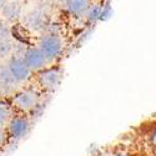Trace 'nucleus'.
<instances>
[{
  "instance_id": "obj_1",
  "label": "nucleus",
  "mask_w": 156,
  "mask_h": 156,
  "mask_svg": "<svg viewBox=\"0 0 156 156\" xmlns=\"http://www.w3.org/2000/svg\"><path fill=\"white\" fill-rule=\"evenodd\" d=\"M48 5H50V3L44 0V6H43V3L36 5L34 9H31L27 14L23 15V19L20 23L31 33L34 31V33L44 34L48 25L51 21L50 12H49L50 6H48Z\"/></svg>"
},
{
  "instance_id": "obj_2",
  "label": "nucleus",
  "mask_w": 156,
  "mask_h": 156,
  "mask_svg": "<svg viewBox=\"0 0 156 156\" xmlns=\"http://www.w3.org/2000/svg\"><path fill=\"white\" fill-rule=\"evenodd\" d=\"M40 91L36 89L27 87V89H20L11 95L10 104L12 106V110L20 112V114H27L29 115L34 110L37 109L40 105Z\"/></svg>"
},
{
  "instance_id": "obj_3",
  "label": "nucleus",
  "mask_w": 156,
  "mask_h": 156,
  "mask_svg": "<svg viewBox=\"0 0 156 156\" xmlns=\"http://www.w3.org/2000/svg\"><path fill=\"white\" fill-rule=\"evenodd\" d=\"M37 46L43 50V53L48 58L49 62H54L64 54L65 41L62 39V35L44 33L39 36Z\"/></svg>"
},
{
  "instance_id": "obj_4",
  "label": "nucleus",
  "mask_w": 156,
  "mask_h": 156,
  "mask_svg": "<svg viewBox=\"0 0 156 156\" xmlns=\"http://www.w3.org/2000/svg\"><path fill=\"white\" fill-rule=\"evenodd\" d=\"M64 76V70L59 65H51L36 73V83L41 91L54 93L60 86Z\"/></svg>"
},
{
  "instance_id": "obj_5",
  "label": "nucleus",
  "mask_w": 156,
  "mask_h": 156,
  "mask_svg": "<svg viewBox=\"0 0 156 156\" xmlns=\"http://www.w3.org/2000/svg\"><path fill=\"white\" fill-rule=\"evenodd\" d=\"M6 133L9 135L10 141H21L24 137H27L31 129V120L27 114L16 112L9 119L8 124L5 125Z\"/></svg>"
},
{
  "instance_id": "obj_6",
  "label": "nucleus",
  "mask_w": 156,
  "mask_h": 156,
  "mask_svg": "<svg viewBox=\"0 0 156 156\" xmlns=\"http://www.w3.org/2000/svg\"><path fill=\"white\" fill-rule=\"evenodd\" d=\"M5 64L8 65V68L10 70V73L12 74V76L15 77V80L18 81L19 85H23L25 83H28L31 76H33V71L29 69V66L27 65V62L24 61L21 55L18 54H12L6 61Z\"/></svg>"
},
{
  "instance_id": "obj_7",
  "label": "nucleus",
  "mask_w": 156,
  "mask_h": 156,
  "mask_svg": "<svg viewBox=\"0 0 156 156\" xmlns=\"http://www.w3.org/2000/svg\"><path fill=\"white\" fill-rule=\"evenodd\" d=\"M21 56H23L24 61L27 62V65L29 66V69L35 74L39 73L40 70H43V69H45L50 64L48 58L43 53V50L37 45L28 46L27 49H25V51L23 53Z\"/></svg>"
},
{
  "instance_id": "obj_8",
  "label": "nucleus",
  "mask_w": 156,
  "mask_h": 156,
  "mask_svg": "<svg viewBox=\"0 0 156 156\" xmlns=\"http://www.w3.org/2000/svg\"><path fill=\"white\" fill-rule=\"evenodd\" d=\"M91 0H65L62 4L64 10L66 14L75 19H83L85 18L89 8L91 6Z\"/></svg>"
},
{
  "instance_id": "obj_9",
  "label": "nucleus",
  "mask_w": 156,
  "mask_h": 156,
  "mask_svg": "<svg viewBox=\"0 0 156 156\" xmlns=\"http://www.w3.org/2000/svg\"><path fill=\"white\" fill-rule=\"evenodd\" d=\"M2 16L9 24H18L23 19V3L15 2V0H9L8 4L2 9Z\"/></svg>"
},
{
  "instance_id": "obj_10",
  "label": "nucleus",
  "mask_w": 156,
  "mask_h": 156,
  "mask_svg": "<svg viewBox=\"0 0 156 156\" xmlns=\"http://www.w3.org/2000/svg\"><path fill=\"white\" fill-rule=\"evenodd\" d=\"M19 86L5 62H0V89L3 93H11Z\"/></svg>"
},
{
  "instance_id": "obj_11",
  "label": "nucleus",
  "mask_w": 156,
  "mask_h": 156,
  "mask_svg": "<svg viewBox=\"0 0 156 156\" xmlns=\"http://www.w3.org/2000/svg\"><path fill=\"white\" fill-rule=\"evenodd\" d=\"M101 12H102V2L93 3L85 15L86 23L90 24L91 27H94L96 23L101 21Z\"/></svg>"
},
{
  "instance_id": "obj_12",
  "label": "nucleus",
  "mask_w": 156,
  "mask_h": 156,
  "mask_svg": "<svg viewBox=\"0 0 156 156\" xmlns=\"http://www.w3.org/2000/svg\"><path fill=\"white\" fill-rule=\"evenodd\" d=\"M12 115H14V110L11 104L6 100L0 99V126H5Z\"/></svg>"
},
{
  "instance_id": "obj_13",
  "label": "nucleus",
  "mask_w": 156,
  "mask_h": 156,
  "mask_svg": "<svg viewBox=\"0 0 156 156\" xmlns=\"http://www.w3.org/2000/svg\"><path fill=\"white\" fill-rule=\"evenodd\" d=\"M12 54H14V41H11V39L0 40V60H8Z\"/></svg>"
},
{
  "instance_id": "obj_14",
  "label": "nucleus",
  "mask_w": 156,
  "mask_h": 156,
  "mask_svg": "<svg viewBox=\"0 0 156 156\" xmlns=\"http://www.w3.org/2000/svg\"><path fill=\"white\" fill-rule=\"evenodd\" d=\"M6 39H11V25L2 18L0 19V40H6Z\"/></svg>"
},
{
  "instance_id": "obj_15",
  "label": "nucleus",
  "mask_w": 156,
  "mask_h": 156,
  "mask_svg": "<svg viewBox=\"0 0 156 156\" xmlns=\"http://www.w3.org/2000/svg\"><path fill=\"white\" fill-rule=\"evenodd\" d=\"M102 2V12H101V21H105L112 15V2L101 0Z\"/></svg>"
},
{
  "instance_id": "obj_16",
  "label": "nucleus",
  "mask_w": 156,
  "mask_h": 156,
  "mask_svg": "<svg viewBox=\"0 0 156 156\" xmlns=\"http://www.w3.org/2000/svg\"><path fill=\"white\" fill-rule=\"evenodd\" d=\"M147 139H149V144L151 145V147L154 150H156V124H154V126H151L150 131L147 134Z\"/></svg>"
},
{
  "instance_id": "obj_17",
  "label": "nucleus",
  "mask_w": 156,
  "mask_h": 156,
  "mask_svg": "<svg viewBox=\"0 0 156 156\" xmlns=\"http://www.w3.org/2000/svg\"><path fill=\"white\" fill-rule=\"evenodd\" d=\"M8 141L9 140V135L6 133V129L5 126H0V147H3L8 144Z\"/></svg>"
},
{
  "instance_id": "obj_18",
  "label": "nucleus",
  "mask_w": 156,
  "mask_h": 156,
  "mask_svg": "<svg viewBox=\"0 0 156 156\" xmlns=\"http://www.w3.org/2000/svg\"><path fill=\"white\" fill-rule=\"evenodd\" d=\"M45 2L50 3V4H64L65 3V0H45Z\"/></svg>"
},
{
  "instance_id": "obj_19",
  "label": "nucleus",
  "mask_w": 156,
  "mask_h": 156,
  "mask_svg": "<svg viewBox=\"0 0 156 156\" xmlns=\"http://www.w3.org/2000/svg\"><path fill=\"white\" fill-rule=\"evenodd\" d=\"M9 0H0V11H2V9L8 4Z\"/></svg>"
},
{
  "instance_id": "obj_20",
  "label": "nucleus",
  "mask_w": 156,
  "mask_h": 156,
  "mask_svg": "<svg viewBox=\"0 0 156 156\" xmlns=\"http://www.w3.org/2000/svg\"><path fill=\"white\" fill-rule=\"evenodd\" d=\"M112 156H129L126 152H124V151H118V152H115Z\"/></svg>"
},
{
  "instance_id": "obj_21",
  "label": "nucleus",
  "mask_w": 156,
  "mask_h": 156,
  "mask_svg": "<svg viewBox=\"0 0 156 156\" xmlns=\"http://www.w3.org/2000/svg\"><path fill=\"white\" fill-rule=\"evenodd\" d=\"M15 2H19V3H24L25 0H15Z\"/></svg>"
},
{
  "instance_id": "obj_22",
  "label": "nucleus",
  "mask_w": 156,
  "mask_h": 156,
  "mask_svg": "<svg viewBox=\"0 0 156 156\" xmlns=\"http://www.w3.org/2000/svg\"><path fill=\"white\" fill-rule=\"evenodd\" d=\"M152 156H156V150H154V152H152Z\"/></svg>"
},
{
  "instance_id": "obj_23",
  "label": "nucleus",
  "mask_w": 156,
  "mask_h": 156,
  "mask_svg": "<svg viewBox=\"0 0 156 156\" xmlns=\"http://www.w3.org/2000/svg\"><path fill=\"white\" fill-rule=\"evenodd\" d=\"M0 94H2V89H0Z\"/></svg>"
}]
</instances>
